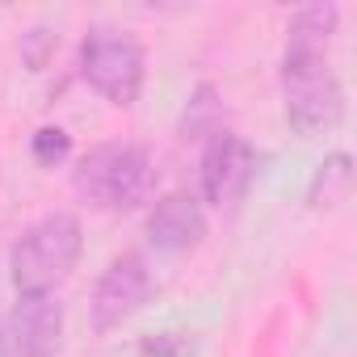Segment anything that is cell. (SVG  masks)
I'll use <instances>...</instances> for the list:
<instances>
[{"mask_svg":"<svg viewBox=\"0 0 357 357\" xmlns=\"http://www.w3.org/2000/svg\"><path fill=\"white\" fill-rule=\"evenodd\" d=\"M72 181L97 211H135L155 190V164L139 143H101L80 160Z\"/></svg>","mask_w":357,"mask_h":357,"instance_id":"7a4b0ae2","label":"cell"},{"mask_svg":"<svg viewBox=\"0 0 357 357\" xmlns=\"http://www.w3.org/2000/svg\"><path fill=\"white\" fill-rule=\"evenodd\" d=\"M206 118H219V101H215V89L202 84L185 109V135H206Z\"/></svg>","mask_w":357,"mask_h":357,"instance_id":"7c38bea8","label":"cell"},{"mask_svg":"<svg viewBox=\"0 0 357 357\" xmlns=\"http://www.w3.org/2000/svg\"><path fill=\"white\" fill-rule=\"evenodd\" d=\"M147 240L164 252H190L206 240V215L194 194H164L147 211Z\"/></svg>","mask_w":357,"mask_h":357,"instance_id":"ba28073f","label":"cell"},{"mask_svg":"<svg viewBox=\"0 0 357 357\" xmlns=\"http://www.w3.org/2000/svg\"><path fill=\"white\" fill-rule=\"evenodd\" d=\"M151 294V273L143 265V257L126 252V257H114L105 265V273L97 278V290H93V328L97 332H114L122 328Z\"/></svg>","mask_w":357,"mask_h":357,"instance_id":"8992f818","label":"cell"},{"mask_svg":"<svg viewBox=\"0 0 357 357\" xmlns=\"http://www.w3.org/2000/svg\"><path fill=\"white\" fill-rule=\"evenodd\" d=\"M349 185H353V160H349V151H332V155L315 168V176H311L307 202H311V206H336V202L349 194Z\"/></svg>","mask_w":357,"mask_h":357,"instance_id":"9c48e42d","label":"cell"},{"mask_svg":"<svg viewBox=\"0 0 357 357\" xmlns=\"http://www.w3.org/2000/svg\"><path fill=\"white\" fill-rule=\"evenodd\" d=\"M84 231L76 215H43L22 231V240L9 252V273L17 294H51L80 261Z\"/></svg>","mask_w":357,"mask_h":357,"instance_id":"3957f363","label":"cell"},{"mask_svg":"<svg viewBox=\"0 0 357 357\" xmlns=\"http://www.w3.org/2000/svg\"><path fill=\"white\" fill-rule=\"evenodd\" d=\"M336 22H340L336 5H307L290 17L286 30L282 97H286V122L303 139L332 135L344 118V89L328 63Z\"/></svg>","mask_w":357,"mask_h":357,"instance_id":"6da1fadb","label":"cell"},{"mask_svg":"<svg viewBox=\"0 0 357 357\" xmlns=\"http://www.w3.org/2000/svg\"><path fill=\"white\" fill-rule=\"evenodd\" d=\"M252 176H257V151L248 139L240 135H211L206 151H202V198L211 206H236L248 185H252Z\"/></svg>","mask_w":357,"mask_h":357,"instance_id":"5b68a950","label":"cell"},{"mask_svg":"<svg viewBox=\"0 0 357 357\" xmlns=\"http://www.w3.org/2000/svg\"><path fill=\"white\" fill-rule=\"evenodd\" d=\"M139 349L147 357H190L198 349V336L194 332H160V336H147Z\"/></svg>","mask_w":357,"mask_h":357,"instance_id":"8fae6325","label":"cell"},{"mask_svg":"<svg viewBox=\"0 0 357 357\" xmlns=\"http://www.w3.org/2000/svg\"><path fill=\"white\" fill-rule=\"evenodd\" d=\"M63 332V307L51 294H22L5 332H0V353L5 357H55Z\"/></svg>","mask_w":357,"mask_h":357,"instance_id":"52a82bcc","label":"cell"},{"mask_svg":"<svg viewBox=\"0 0 357 357\" xmlns=\"http://www.w3.org/2000/svg\"><path fill=\"white\" fill-rule=\"evenodd\" d=\"M30 151H34V160H38L43 168H55V164H63V160L72 155V139H68V130H59V126H43V130L30 139Z\"/></svg>","mask_w":357,"mask_h":357,"instance_id":"30bf717a","label":"cell"},{"mask_svg":"<svg viewBox=\"0 0 357 357\" xmlns=\"http://www.w3.org/2000/svg\"><path fill=\"white\" fill-rule=\"evenodd\" d=\"M55 47V34H47V30H34L30 34V47H26V59H30V68L38 72L43 63H47V51Z\"/></svg>","mask_w":357,"mask_h":357,"instance_id":"4fadbf2b","label":"cell"},{"mask_svg":"<svg viewBox=\"0 0 357 357\" xmlns=\"http://www.w3.org/2000/svg\"><path fill=\"white\" fill-rule=\"evenodd\" d=\"M80 76L97 97H105L118 109H130L147 80V55L130 34L97 26L80 47Z\"/></svg>","mask_w":357,"mask_h":357,"instance_id":"277c9868","label":"cell"}]
</instances>
